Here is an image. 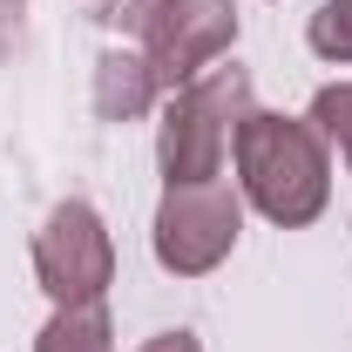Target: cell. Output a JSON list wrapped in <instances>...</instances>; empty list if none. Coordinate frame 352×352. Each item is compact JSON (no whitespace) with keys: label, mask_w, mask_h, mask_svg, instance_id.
I'll return each instance as SVG.
<instances>
[{"label":"cell","mask_w":352,"mask_h":352,"mask_svg":"<svg viewBox=\"0 0 352 352\" xmlns=\"http://www.w3.org/2000/svg\"><path fill=\"white\" fill-rule=\"evenodd\" d=\"M34 278L54 305H95L116 285V237L95 217V204L68 197L47 210V223L34 230Z\"/></svg>","instance_id":"obj_4"},{"label":"cell","mask_w":352,"mask_h":352,"mask_svg":"<svg viewBox=\"0 0 352 352\" xmlns=\"http://www.w3.org/2000/svg\"><path fill=\"white\" fill-rule=\"evenodd\" d=\"M156 7H163V0H95V14H102L109 28H142Z\"/></svg>","instance_id":"obj_10"},{"label":"cell","mask_w":352,"mask_h":352,"mask_svg":"<svg viewBox=\"0 0 352 352\" xmlns=\"http://www.w3.org/2000/svg\"><path fill=\"white\" fill-rule=\"evenodd\" d=\"M311 129L325 142H339V156L352 163V82H332L311 95Z\"/></svg>","instance_id":"obj_8"},{"label":"cell","mask_w":352,"mask_h":352,"mask_svg":"<svg viewBox=\"0 0 352 352\" xmlns=\"http://www.w3.org/2000/svg\"><path fill=\"white\" fill-rule=\"evenodd\" d=\"M251 116V75L244 68H217L197 75L170 95L163 129H156V163L163 183H210L223 176V156L237 149V129Z\"/></svg>","instance_id":"obj_2"},{"label":"cell","mask_w":352,"mask_h":352,"mask_svg":"<svg viewBox=\"0 0 352 352\" xmlns=\"http://www.w3.org/2000/svg\"><path fill=\"white\" fill-rule=\"evenodd\" d=\"M244 230V204L237 190L210 176V183H170L163 204H156V264L176 271V278H204L230 258Z\"/></svg>","instance_id":"obj_3"},{"label":"cell","mask_w":352,"mask_h":352,"mask_svg":"<svg viewBox=\"0 0 352 352\" xmlns=\"http://www.w3.org/2000/svg\"><path fill=\"white\" fill-rule=\"evenodd\" d=\"M142 352H204V346H197L190 332H156V339H149Z\"/></svg>","instance_id":"obj_11"},{"label":"cell","mask_w":352,"mask_h":352,"mask_svg":"<svg viewBox=\"0 0 352 352\" xmlns=\"http://www.w3.org/2000/svg\"><path fill=\"white\" fill-rule=\"evenodd\" d=\"M34 352H116V332H109L102 298H95V305H61V311L41 325Z\"/></svg>","instance_id":"obj_7"},{"label":"cell","mask_w":352,"mask_h":352,"mask_svg":"<svg viewBox=\"0 0 352 352\" xmlns=\"http://www.w3.org/2000/svg\"><path fill=\"white\" fill-rule=\"evenodd\" d=\"M95 102H102V116H109V122L142 116V109L156 102V75L142 68V54H109V61H102V75H95Z\"/></svg>","instance_id":"obj_6"},{"label":"cell","mask_w":352,"mask_h":352,"mask_svg":"<svg viewBox=\"0 0 352 352\" xmlns=\"http://www.w3.org/2000/svg\"><path fill=\"white\" fill-rule=\"evenodd\" d=\"M237 183L271 223L298 230L325 210L332 197V170H325V135L298 122V116H271L251 109L237 129Z\"/></svg>","instance_id":"obj_1"},{"label":"cell","mask_w":352,"mask_h":352,"mask_svg":"<svg viewBox=\"0 0 352 352\" xmlns=\"http://www.w3.org/2000/svg\"><path fill=\"white\" fill-rule=\"evenodd\" d=\"M305 41L318 47L325 61H346V68H352V0H325V7L311 14Z\"/></svg>","instance_id":"obj_9"},{"label":"cell","mask_w":352,"mask_h":352,"mask_svg":"<svg viewBox=\"0 0 352 352\" xmlns=\"http://www.w3.org/2000/svg\"><path fill=\"white\" fill-rule=\"evenodd\" d=\"M230 41H237L230 0H163L142 21V68L156 75V88H183L217 54H230Z\"/></svg>","instance_id":"obj_5"}]
</instances>
